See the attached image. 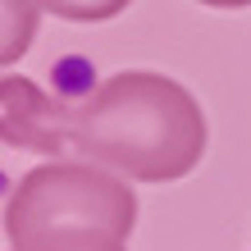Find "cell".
<instances>
[{"label":"cell","mask_w":251,"mask_h":251,"mask_svg":"<svg viewBox=\"0 0 251 251\" xmlns=\"http://www.w3.org/2000/svg\"><path fill=\"white\" fill-rule=\"evenodd\" d=\"M210 128L183 82L151 69L105 78L73 114V151L132 183H174L201 165Z\"/></svg>","instance_id":"cell-1"},{"label":"cell","mask_w":251,"mask_h":251,"mask_svg":"<svg viewBox=\"0 0 251 251\" xmlns=\"http://www.w3.org/2000/svg\"><path fill=\"white\" fill-rule=\"evenodd\" d=\"M137 192L92 160L27 169L5 201L9 251H128Z\"/></svg>","instance_id":"cell-2"},{"label":"cell","mask_w":251,"mask_h":251,"mask_svg":"<svg viewBox=\"0 0 251 251\" xmlns=\"http://www.w3.org/2000/svg\"><path fill=\"white\" fill-rule=\"evenodd\" d=\"M73 114L78 105H64L50 92H41L32 78H0V142L60 160L73 151Z\"/></svg>","instance_id":"cell-3"},{"label":"cell","mask_w":251,"mask_h":251,"mask_svg":"<svg viewBox=\"0 0 251 251\" xmlns=\"http://www.w3.org/2000/svg\"><path fill=\"white\" fill-rule=\"evenodd\" d=\"M41 23V0H0V69L23 60Z\"/></svg>","instance_id":"cell-4"},{"label":"cell","mask_w":251,"mask_h":251,"mask_svg":"<svg viewBox=\"0 0 251 251\" xmlns=\"http://www.w3.org/2000/svg\"><path fill=\"white\" fill-rule=\"evenodd\" d=\"M132 0H41V9L60 14L69 23H105L114 14H124Z\"/></svg>","instance_id":"cell-5"},{"label":"cell","mask_w":251,"mask_h":251,"mask_svg":"<svg viewBox=\"0 0 251 251\" xmlns=\"http://www.w3.org/2000/svg\"><path fill=\"white\" fill-rule=\"evenodd\" d=\"M210 9H251V0H201Z\"/></svg>","instance_id":"cell-6"}]
</instances>
